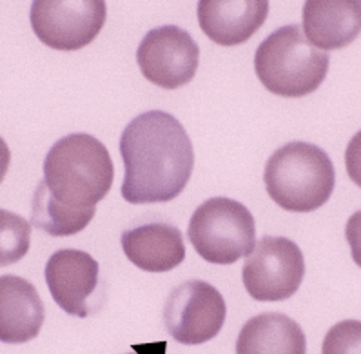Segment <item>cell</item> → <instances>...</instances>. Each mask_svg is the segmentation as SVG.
<instances>
[{
	"label": "cell",
	"instance_id": "1",
	"mask_svg": "<svg viewBox=\"0 0 361 354\" xmlns=\"http://www.w3.org/2000/svg\"><path fill=\"white\" fill-rule=\"evenodd\" d=\"M126 176L122 197L129 204H164L191 180L195 151L178 120L166 111L136 116L120 137Z\"/></svg>",
	"mask_w": 361,
	"mask_h": 354
},
{
	"label": "cell",
	"instance_id": "2",
	"mask_svg": "<svg viewBox=\"0 0 361 354\" xmlns=\"http://www.w3.org/2000/svg\"><path fill=\"white\" fill-rule=\"evenodd\" d=\"M115 166L98 138L75 133L51 145L44 160V180L33 197L93 220L94 205L107 197Z\"/></svg>",
	"mask_w": 361,
	"mask_h": 354
},
{
	"label": "cell",
	"instance_id": "3",
	"mask_svg": "<svg viewBox=\"0 0 361 354\" xmlns=\"http://www.w3.org/2000/svg\"><path fill=\"white\" fill-rule=\"evenodd\" d=\"M265 189L274 204L290 213H310L327 204L336 173L329 154L309 142H290L265 164Z\"/></svg>",
	"mask_w": 361,
	"mask_h": 354
},
{
	"label": "cell",
	"instance_id": "4",
	"mask_svg": "<svg viewBox=\"0 0 361 354\" xmlns=\"http://www.w3.org/2000/svg\"><path fill=\"white\" fill-rule=\"evenodd\" d=\"M329 53L307 40L302 26L289 24L259 44L255 69L269 93L300 99L314 93L329 73Z\"/></svg>",
	"mask_w": 361,
	"mask_h": 354
},
{
	"label": "cell",
	"instance_id": "5",
	"mask_svg": "<svg viewBox=\"0 0 361 354\" xmlns=\"http://www.w3.org/2000/svg\"><path fill=\"white\" fill-rule=\"evenodd\" d=\"M188 238L205 262L231 265L255 251V216L233 198H209L192 213Z\"/></svg>",
	"mask_w": 361,
	"mask_h": 354
},
{
	"label": "cell",
	"instance_id": "6",
	"mask_svg": "<svg viewBox=\"0 0 361 354\" xmlns=\"http://www.w3.org/2000/svg\"><path fill=\"white\" fill-rule=\"evenodd\" d=\"M106 17L104 0H35L30 13L37 39L59 51L90 46L102 31Z\"/></svg>",
	"mask_w": 361,
	"mask_h": 354
},
{
	"label": "cell",
	"instance_id": "7",
	"mask_svg": "<svg viewBox=\"0 0 361 354\" xmlns=\"http://www.w3.org/2000/svg\"><path fill=\"white\" fill-rule=\"evenodd\" d=\"M243 286L258 302L294 296L305 276L302 249L283 236H264L243 264Z\"/></svg>",
	"mask_w": 361,
	"mask_h": 354
},
{
	"label": "cell",
	"instance_id": "8",
	"mask_svg": "<svg viewBox=\"0 0 361 354\" xmlns=\"http://www.w3.org/2000/svg\"><path fill=\"white\" fill-rule=\"evenodd\" d=\"M226 316L227 305L220 291L202 280L174 287L164 309L166 329L183 346L213 340L226 324Z\"/></svg>",
	"mask_w": 361,
	"mask_h": 354
},
{
	"label": "cell",
	"instance_id": "9",
	"mask_svg": "<svg viewBox=\"0 0 361 354\" xmlns=\"http://www.w3.org/2000/svg\"><path fill=\"white\" fill-rule=\"evenodd\" d=\"M136 62L149 82L164 90H178L195 78L200 49L191 35L178 26H161L144 37Z\"/></svg>",
	"mask_w": 361,
	"mask_h": 354
},
{
	"label": "cell",
	"instance_id": "10",
	"mask_svg": "<svg viewBox=\"0 0 361 354\" xmlns=\"http://www.w3.org/2000/svg\"><path fill=\"white\" fill-rule=\"evenodd\" d=\"M44 274L62 311L78 318L93 315V298L100 283V267L93 256L78 249H60L49 256Z\"/></svg>",
	"mask_w": 361,
	"mask_h": 354
},
{
	"label": "cell",
	"instance_id": "11",
	"mask_svg": "<svg viewBox=\"0 0 361 354\" xmlns=\"http://www.w3.org/2000/svg\"><path fill=\"white\" fill-rule=\"evenodd\" d=\"M267 0H202L198 22L209 39L220 46H240L264 26Z\"/></svg>",
	"mask_w": 361,
	"mask_h": 354
},
{
	"label": "cell",
	"instance_id": "12",
	"mask_svg": "<svg viewBox=\"0 0 361 354\" xmlns=\"http://www.w3.org/2000/svg\"><path fill=\"white\" fill-rule=\"evenodd\" d=\"M303 35L322 51L341 49L361 33V0H309L303 6Z\"/></svg>",
	"mask_w": 361,
	"mask_h": 354
},
{
	"label": "cell",
	"instance_id": "13",
	"mask_svg": "<svg viewBox=\"0 0 361 354\" xmlns=\"http://www.w3.org/2000/svg\"><path fill=\"white\" fill-rule=\"evenodd\" d=\"M46 309L39 291L15 274L0 276V341L26 343L39 336Z\"/></svg>",
	"mask_w": 361,
	"mask_h": 354
},
{
	"label": "cell",
	"instance_id": "14",
	"mask_svg": "<svg viewBox=\"0 0 361 354\" xmlns=\"http://www.w3.org/2000/svg\"><path fill=\"white\" fill-rule=\"evenodd\" d=\"M128 260L147 273H167L185 260L182 231L171 224H144L120 236Z\"/></svg>",
	"mask_w": 361,
	"mask_h": 354
},
{
	"label": "cell",
	"instance_id": "15",
	"mask_svg": "<svg viewBox=\"0 0 361 354\" xmlns=\"http://www.w3.org/2000/svg\"><path fill=\"white\" fill-rule=\"evenodd\" d=\"M236 354H307V340L293 318L264 312L245 322L236 340Z\"/></svg>",
	"mask_w": 361,
	"mask_h": 354
},
{
	"label": "cell",
	"instance_id": "16",
	"mask_svg": "<svg viewBox=\"0 0 361 354\" xmlns=\"http://www.w3.org/2000/svg\"><path fill=\"white\" fill-rule=\"evenodd\" d=\"M31 245V224L20 214L0 209V267L17 264Z\"/></svg>",
	"mask_w": 361,
	"mask_h": 354
},
{
	"label": "cell",
	"instance_id": "17",
	"mask_svg": "<svg viewBox=\"0 0 361 354\" xmlns=\"http://www.w3.org/2000/svg\"><path fill=\"white\" fill-rule=\"evenodd\" d=\"M322 354H361V322L343 320L325 334Z\"/></svg>",
	"mask_w": 361,
	"mask_h": 354
},
{
	"label": "cell",
	"instance_id": "18",
	"mask_svg": "<svg viewBox=\"0 0 361 354\" xmlns=\"http://www.w3.org/2000/svg\"><path fill=\"white\" fill-rule=\"evenodd\" d=\"M345 167L354 184L361 188V131H357L345 151Z\"/></svg>",
	"mask_w": 361,
	"mask_h": 354
},
{
	"label": "cell",
	"instance_id": "19",
	"mask_svg": "<svg viewBox=\"0 0 361 354\" xmlns=\"http://www.w3.org/2000/svg\"><path fill=\"white\" fill-rule=\"evenodd\" d=\"M345 238L350 245L353 260L356 262L357 267H361V209L348 218L347 227H345Z\"/></svg>",
	"mask_w": 361,
	"mask_h": 354
},
{
	"label": "cell",
	"instance_id": "20",
	"mask_svg": "<svg viewBox=\"0 0 361 354\" xmlns=\"http://www.w3.org/2000/svg\"><path fill=\"white\" fill-rule=\"evenodd\" d=\"M9 162H11V151H9V147H8V144L4 142V138L0 137V182L4 180L6 173H8Z\"/></svg>",
	"mask_w": 361,
	"mask_h": 354
},
{
	"label": "cell",
	"instance_id": "21",
	"mask_svg": "<svg viewBox=\"0 0 361 354\" xmlns=\"http://www.w3.org/2000/svg\"><path fill=\"white\" fill-rule=\"evenodd\" d=\"M135 353L131 354H166V343L158 341V343H144V346L133 347Z\"/></svg>",
	"mask_w": 361,
	"mask_h": 354
}]
</instances>
